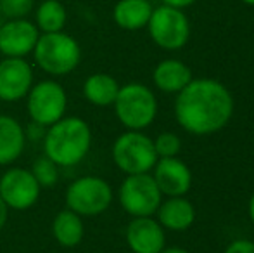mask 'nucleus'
I'll use <instances>...</instances> for the list:
<instances>
[{"mask_svg":"<svg viewBox=\"0 0 254 253\" xmlns=\"http://www.w3.org/2000/svg\"><path fill=\"white\" fill-rule=\"evenodd\" d=\"M33 9V0H0V12L7 19H23Z\"/></svg>","mask_w":254,"mask_h":253,"instance_id":"24","label":"nucleus"},{"mask_svg":"<svg viewBox=\"0 0 254 253\" xmlns=\"http://www.w3.org/2000/svg\"><path fill=\"white\" fill-rule=\"evenodd\" d=\"M234 115V97L213 78L190 80L177 95L175 116L184 130L194 135L220 132Z\"/></svg>","mask_w":254,"mask_h":253,"instance_id":"1","label":"nucleus"},{"mask_svg":"<svg viewBox=\"0 0 254 253\" xmlns=\"http://www.w3.org/2000/svg\"><path fill=\"white\" fill-rule=\"evenodd\" d=\"M45 132H47V130H45V127H44V125L31 122V125L28 127V132H24V134H26L28 137L31 139V141H38V139H44Z\"/></svg>","mask_w":254,"mask_h":253,"instance_id":"26","label":"nucleus"},{"mask_svg":"<svg viewBox=\"0 0 254 253\" xmlns=\"http://www.w3.org/2000/svg\"><path fill=\"white\" fill-rule=\"evenodd\" d=\"M149 33L154 44L166 51H178L189 42L190 24L182 9L171 5H161L152 9L147 23Z\"/></svg>","mask_w":254,"mask_h":253,"instance_id":"7","label":"nucleus"},{"mask_svg":"<svg viewBox=\"0 0 254 253\" xmlns=\"http://www.w3.org/2000/svg\"><path fill=\"white\" fill-rule=\"evenodd\" d=\"M127 243L133 253H159L164 248V229L152 217H133L127 227Z\"/></svg>","mask_w":254,"mask_h":253,"instance_id":"14","label":"nucleus"},{"mask_svg":"<svg viewBox=\"0 0 254 253\" xmlns=\"http://www.w3.org/2000/svg\"><path fill=\"white\" fill-rule=\"evenodd\" d=\"M52 234L56 241L64 248H74L81 243L85 236L83 220L73 210H63L52 222Z\"/></svg>","mask_w":254,"mask_h":253,"instance_id":"19","label":"nucleus"},{"mask_svg":"<svg viewBox=\"0 0 254 253\" xmlns=\"http://www.w3.org/2000/svg\"><path fill=\"white\" fill-rule=\"evenodd\" d=\"M7 217H9V206L5 205V201H3L2 196H0V231H2L3 226H5Z\"/></svg>","mask_w":254,"mask_h":253,"instance_id":"27","label":"nucleus"},{"mask_svg":"<svg viewBox=\"0 0 254 253\" xmlns=\"http://www.w3.org/2000/svg\"><path fill=\"white\" fill-rule=\"evenodd\" d=\"M154 180L159 187L161 194L184 196L192 186V172L182 160L173 158H157L154 165Z\"/></svg>","mask_w":254,"mask_h":253,"instance_id":"13","label":"nucleus"},{"mask_svg":"<svg viewBox=\"0 0 254 253\" xmlns=\"http://www.w3.org/2000/svg\"><path fill=\"white\" fill-rule=\"evenodd\" d=\"M244 3H248V5H254V0H242Z\"/></svg>","mask_w":254,"mask_h":253,"instance_id":"31","label":"nucleus"},{"mask_svg":"<svg viewBox=\"0 0 254 253\" xmlns=\"http://www.w3.org/2000/svg\"><path fill=\"white\" fill-rule=\"evenodd\" d=\"M113 106L118 120L128 130L147 128L157 115L156 95L142 84H127L120 87Z\"/></svg>","mask_w":254,"mask_h":253,"instance_id":"4","label":"nucleus"},{"mask_svg":"<svg viewBox=\"0 0 254 253\" xmlns=\"http://www.w3.org/2000/svg\"><path fill=\"white\" fill-rule=\"evenodd\" d=\"M159 253H190L185 248H178V247H173V248H163Z\"/></svg>","mask_w":254,"mask_h":253,"instance_id":"29","label":"nucleus"},{"mask_svg":"<svg viewBox=\"0 0 254 253\" xmlns=\"http://www.w3.org/2000/svg\"><path fill=\"white\" fill-rule=\"evenodd\" d=\"M164 5H171L177 7V9H184V7H189L195 2V0H163Z\"/></svg>","mask_w":254,"mask_h":253,"instance_id":"28","label":"nucleus"},{"mask_svg":"<svg viewBox=\"0 0 254 253\" xmlns=\"http://www.w3.org/2000/svg\"><path fill=\"white\" fill-rule=\"evenodd\" d=\"M26 108L31 122L40 123L44 127H51L61 118L67 108V97L63 85L54 80L38 82L28 92Z\"/></svg>","mask_w":254,"mask_h":253,"instance_id":"8","label":"nucleus"},{"mask_svg":"<svg viewBox=\"0 0 254 253\" xmlns=\"http://www.w3.org/2000/svg\"><path fill=\"white\" fill-rule=\"evenodd\" d=\"M157 222L163 229L170 231H187L195 220V208L184 196H171L166 201H161L156 210Z\"/></svg>","mask_w":254,"mask_h":253,"instance_id":"15","label":"nucleus"},{"mask_svg":"<svg viewBox=\"0 0 254 253\" xmlns=\"http://www.w3.org/2000/svg\"><path fill=\"white\" fill-rule=\"evenodd\" d=\"M31 173L40 187H52L56 186L57 179H59V167L44 155L35 160L33 167H31Z\"/></svg>","mask_w":254,"mask_h":253,"instance_id":"22","label":"nucleus"},{"mask_svg":"<svg viewBox=\"0 0 254 253\" xmlns=\"http://www.w3.org/2000/svg\"><path fill=\"white\" fill-rule=\"evenodd\" d=\"M40 30L37 24L23 19H9L0 24V52L5 58H24L33 52Z\"/></svg>","mask_w":254,"mask_h":253,"instance_id":"11","label":"nucleus"},{"mask_svg":"<svg viewBox=\"0 0 254 253\" xmlns=\"http://www.w3.org/2000/svg\"><path fill=\"white\" fill-rule=\"evenodd\" d=\"M40 189L31 170L9 169L0 177V196L12 210H28L38 201Z\"/></svg>","mask_w":254,"mask_h":253,"instance_id":"10","label":"nucleus"},{"mask_svg":"<svg viewBox=\"0 0 254 253\" xmlns=\"http://www.w3.org/2000/svg\"><path fill=\"white\" fill-rule=\"evenodd\" d=\"M67 21L66 7L59 0H44L37 9V28L42 33L63 31Z\"/></svg>","mask_w":254,"mask_h":253,"instance_id":"21","label":"nucleus"},{"mask_svg":"<svg viewBox=\"0 0 254 253\" xmlns=\"http://www.w3.org/2000/svg\"><path fill=\"white\" fill-rule=\"evenodd\" d=\"M152 80L159 90L166 94H178L192 80V71L178 59H164L154 68Z\"/></svg>","mask_w":254,"mask_h":253,"instance_id":"17","label":"nucleus"},{"mask_svg":"<svg viewBox=\"0 0 254 253\" xmlns=\"http://www.w3.org/2000/svg\"><path fill=\"white\" fill-rule=\"evenodd\" d=\"M113 160L121 172L133 175L151 172L157 162V155L151 137L140 130H128L114 141Z\"/></svg>","mask_w":254,"mask_h":253,"instance_id":"5","label":"nucleus"},{"mask_svg":"<svg viewBox=\"0 0 254 253\" xmlns=\"http://www.w3.org/2000/svg\"><path fill=\"white\" fill-rule=\"evenodd\" d=\"M35 61L49 75L64 77L76 70L81 61V47L71 35L64 31L40 33L33 49Z\"/></svg>","mask_w":254,"mask_h":253,"instance_id":"3","label":"nucleus"},{"mask_svg":"<svg viewBox=\"0 0 254 253\" xmlns=\"http://www.w3.org/2000/svg\"><path fill=\"white\" fill-rule=\"evenodd\" d=\"M154 149H156L157 158H173L178 156L182 149V141L173 132H163L154 139Z\"/></svg>","mask_w":254,"mask_h":253,"instance_id":"23","label":"nucleus"},{"mask_svg":"<svg viewBox=\"0 0 254 253\" xmlns=\"http://www.w3.org/2000/svg\"><path fill=\"white\" fill-rule=\"evenodd\" d=\"M152 14L149 0H120L113 9L114 23L128 31L142 30L147 26Z\"/></svg>","mask_w":254,"mask_h":253,"instance_id":"18","label":"nucleus"},{"mask_svg":"<svg viewBox=\"0 0 254 253\" xmlns=\"http://www.w3.org/2000/svg\"><path fill=\"white\" fill-rule=\"evenodd\" d=\"M161 191L149 173L127 175L120 187V203L131 217H152L161 205Z\"/></svg>","mask_w":254,"mask_h":253,"instance_id":"9","label":"nucleus"},{"mask_svg":"<svg viewBox=\"0 0 254 253\" xmlns=\"http://www.w3.org/2000/svg\"><path fill=\"white\" fill-rule=\"evenodd\" d=\"M92 146V130L85 120L66 116L49 127L44 135L45 156L57 167L78 165L88 155Z\"/></svg>","mask_w":254,"mask_h":253,"instance_id":"2","label":"nucleus"},{"mask_svg":"<svg viewBox=\"0 0 254 253\" xmlns=\"http://www.w3.org/2000/svg\"><path fill=\"white\" fill-rule=\"evenodd\" d=\"M248 210H249V219H251V222L254 224V192L251 194V198H249Z\"/></svg>","mask_w":254,"mask_h":253,"instance_id":"30","label":"nucleus"},{"mask_svg":"<svg viewBox=\"0 0 254 253\" xmlns=\"http://www.w3.org/2000/svg\"><path fill=\"white\" fill-rule=\"evenodd\" d=\"M26 134L16 118L0 115V165L14 163L24 151Z\"/></svg>","mask_w":254,"mask_h":253,"instance_id":"16","label":"nucleus"},{"mask_svg":"<svg viewBox=\"0 0 254 253\" xmlns=\"http://www.w3.org/2000/svg\"><path fill=\"white\" fill-rule=\"evenodd\" d=\"M113 203L109 182L95 175L80 177L66 189V205L80 217H95L106 212Z\"/></svg>","mask_w":254,"mask_h":253,"instance_id":"6","label":"nucleus"},{"mask_svg":"<svg viewBox=\"0 0 254 253\" xmlns=\"http://www.w3.org/2000/svg\"><path fill=\"white\" fill-rule=\"evenodd\" d=\"M225 253H254V243L249 240H237L228 245Z\"/></svg>","mask_w":254,"mask_h":253,"instance_id":"25","label":"nucleus"},{"mask_svg":"<svg viewBox=\"0 0 254 253\" xmlns=\"http://www.w3.org/2000/svg\"><path fill=\"white\" fill-rule=\"evenodd\" d=\"M33 87V70L24 58L0 61V101L16 102L26 97Z\"/></svg>","mask_w":254,"mask_h":253,"instance_id":"12","label":"nucleus"},{"mask_svg":"<svg viewBox=\"0 0 254 253\" xmlns=\"http://www.w3.org/2000/svg\"><path fill=\"white\" fill-rule=\"evenodd\" d=\"M118 92H120V84L116 82V78L107 73L90 75L83 84V95L88 102L99 108L113 106Z\"/></svg>","mask_w":254,"mask_h":253,"instance_id":"20","label":"nucleus"}]
</instances>
